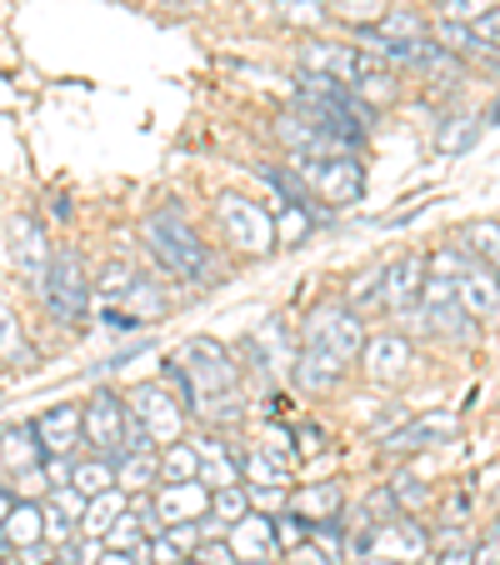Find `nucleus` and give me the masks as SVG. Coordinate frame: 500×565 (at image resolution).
Masks as SVG:
<instances>
[{
  "instance_id": "nucleus-15",
  "label": "nucleus",
  "mask_w": 500,
  "mask_h": 565,
  "mask_svg": "<svg viewBox=\"0 0 500 565\" xmlns=\"http://www.w3.org/2000/svg\"><path fill=\"white\" fill-rule=\"evenodd\" d=\"M156 515L160 525H191L201 515H211V491L201 480H181V486H156Z\"/></svg>"
},
{
  "instance_id": "nucleus-35",
  "label": "nucleus",
  "mask_w": 500,
  "mask_h": 565,
  "mask_svg": "<svg viewBox=\"0 0 500 565\" xmlns=\"http://www.w3.org/2000/svg\"><path fill=\"white\" fill-rule=\"evenodd\" d=\"M256 450H266L280 470H290L300 460L296 456V440H290V426H266V430H260V440H256Z\"/></svg>"
},
{
  "instance_id": "nucleus-12",
  "label": "nucleus",
  "mask_w": 500,
  "mask_h": 565,
  "mask_svg": "<svg viewBox=\"0 0 500 565\" xmlns=\"http://www.w3.org/2000/svg\"><path fill=\"white\" fill-rule=\"evenodd\" d=\"M411 361H415V351H411V341H405V335H395V331H385V335H365L361 371L371 375L375 385H395L405 371H411Z\"/></svg>"
},
{
  "instance_id": "nucleus-25",
  "label": "nucleus",
  "mask_w": 500,
  "mask_h": 565,
  "mask_svg": "<svg viewBox=\"0 0 500 565\" xmlns=\"http://www.w3.org/2000/svg\"><path fill=\"white\" fill-rule=\"evenodd\" d=\"M116 300H120V310H126L136 326H146V320H160L166 310H171V306H166V296H160V286H156V280H146V276H130V286L120 290Z\"/></svg>"
},
{
  "instance_id": "nucleus-7",
  "label": "nucleus",
  "mask_w": 500,
  "mask_h": 565,
  "mask_svg": "<svg viewBox=\"0 0 500 565\" xmlns=\"http://www.w3.org/2000/svg\"><path fill=\"white\" fill-rule=\"evenodd\" d=\"M6 266L15 270V276L25 280V286H41L45 280V270H51V235H45V225L35 221V215H25V211H15L11 221H6Z\"/></svg>"
},
{
  "instance_id": "nucleus-30",
  "label": "nucleus",
  "mask_w": 500,
  "mask_h": 565,
  "mask_svg": "<svg viewBox=\"0 0 500 565\" xmlns=\"http://www.w3.org/2000/svg\"><path fill=\"white\" fill-rule=\"evenodd\" d=\"M460 241H466V256L476 260V266L500 270V221H470L466 231H460Z\"/></svg>"
},
{
  "instance_id": "nucleus-27",
  "label": "nucleus",
  "mask_w": 500,
  "mask_h": 565,
  "mask_svg": "<svg viewBox=\"0 0 500 565\" xmlns=\"http://www.w3.org/2000/svg\"><path fill=\"white\" fill-rule=\"evenodd\" d=\"M126 505H130V495L120 491H106V495H96V501H86V515H81V535H86V541H100V535L110 531V525L120 521V515H126Z\"/></svg>"
},
{
  "instance_id": "nucleus-2",
  "label": "nucleus",
  "mask_w": 500,
  "mask_h": 565,
  "mask_svg": "<svg viewBox=\"0 0 500 565\" xmlns=\"http://www.w3.org/2000/svg\"><path fill=\"white\" fill-rule=\"evenodd\" d=\"M171 361L181 365L185 385H191V401H201V406L241 395V365H235V355L225 351L221 341H211V335H191Z\"/></svg>"
},
{
  "instance_id": "nucleus-19",
  "label": "nucleus",
  "mask_w": 500,
  "mask_h": 565,
  "mask_svg": "<svg viewBox=\"0 0 500 565\" xmlns=\"http://www.w3.org/2000/svg\"><path fill=\"white\" fill-rule=\"evenodd\" d=\"M290 375H296V385H300L306 395H326V391H336V385H341L345 365L336 361L330 351H320V345L300 341V351H296V365H290Z\"/></svg>"
},
{
  "instance_id": "nucleus-32",
  "label": "nucleus",
  "mask_w": 500,
  "mask_h": 565,
  "mask_svg": "<svg viewBox=\"0 0 500 565\" xmlns=\"http://www.w3.org/2000/svg\"><path fill=\"white\" fill-rule=\"evenodd\" d=\"M181 480H195V446L175 440L160 450V486H181Z\"/></svg>"
},
{
  "instance_id": "nucleus-21",
  "label": "nucleus",
  "mask_w": 500,
  "mask_h": 565,
  "mask_svg": "<svg viewBox=\"0 0 500 565\" xmlns=\"http://www.w3.org/2000/svg\"><path fill=\"white\" fill-rule=\"evenodd\" d=\"M245 355H251V365H260L266 375H280V371L296 365V345H290V335H286L280 320H266V326L245 341Z\"/></svg>"
},
{
  "instance_id": "nucleus-10",
  "label": "nucleus",
  "mask_w": 500,
  "mask_h": 565,
  "mask_svg": "<svg viewBox=\"0 0 500 565\" xmlns=\"http://www.w3.org/2000/svg\"><path fill=\"white\" fill-rule=\"evenodd\" d=\"M300 71L306 75H320V81H336V86L355 90L361 75L371 71V55L361 45H341V41H316L300 51Z\"/></svg>"
},
{
  "instance_id": "nucleus-47",
  "label": "nucleus",
  "mask_w": 500,
  "mask_h": 565,
  "mask_svg": "<svg viewBox=\"0 0 500 565\" xmlns=\"http://www.w3.org/2000/svg\"><path fill=\"white\" fill-rule=\"evenodd\" d=\"M436 565H476V555H470L466 545H460V551H446V555H440Z\"/></svg>"
},
{
  "instance_id": "nucleus-51",
  "label": "nucleus",
  "mask_w": 500,
  "mask_h": 565,
  "mask_svg": "<svg viewBox=\"0 0 500 565\" xmlns=\"http://www.w3.org/2000/svg\"><path fill=\"white\" fill-rule=\"evenodd\" d=\"M6 551H11V545H6V535H0V561H6Z\"/></svg>"
},
{
  "instance_id": "nucleus-45",
  "label": "nucleus",
  "mask_w": 500,
  "mask_h": 565,
  "mask_svg": "<svg viewBox=\"0 0 500 565\" xmlns=\"http://www.w3.org/2000/svg\"><path fill=\"white\" fill-rule=\"evenodd\" d=\"M391 495H395V501H401V495H405V501H411V505H421V501H426V491H421V480H411V476H401V480H395V486H391Z\"/></svg>"
},
{
  "instance_id": "nucleus-5",
  "label": "nucleus",
  "mask_w": 500,
  "mask_h": 565,
  "mask_svg": "<svg viewBox=\"0 0 500 565\" xmlns=\"http://www.w3.org/2000/svg\"><path fill=\"white\" fill-rule=\"evenodd\" d=\"M306 341L320 345V351H330L341 365H351L355 355L365 351L361 310H355L351 300H320V306L310 310V320H306Z\"/></svg>"
},
{
  "instance_id": "nucleus-42",
  "label": "nucleus",
  "mask_w": 500,
  "mask_h": 565,
  "mask_svg": "<svg viewBox=\"0 0 500 565\" xmlns=\"http://www.w3.org/2000/svg\"><path fill=\"white\" fill-rule=\"evenodd\" d=\"M195 561L201 565H235V551L225 541H201L195 545Z\"/></svg>"
},
{
  "instance_id": "nucleus-50",
  "label": "nucleus",
  "mask_w": 500,
  "mask_h": 565,
  "mask_svg": "<svg viewBox=\"0 0 500 565\" xmlns=\"http://www.w3.org/2000/svg\"><path fill=\"white\" fill-rule=\"evenodd\" d=\"M11 505H15V491H11V486H0V521L11 515Z\"/></svg>"
},
{
  "instance_id": "nucleus-31",
  "label": "nucleus",
  "mask_w": 500,
  "mask_h": 565,
  "mask_svg": "<svg viewBox=\"0 0 500 565\" xmlns=\"http://www.w3.org/2000/svg\"><path fill=\"white\" fill-rule=\"evenodd\" d=\"M336 15H345L351 25H361V31H375V25L391 15V0H326Z\"/></svg>"
},
{
  "instance_id": "nucleus-46",
  "label": "nucleus",
  "mask_w": 500,
  "mask_h": 565,
  "mask_svg": "<svg viewBox=\"0 0 500 565\" xmlns=\"http://www.w3.org/2000/svg\"><path fill=\"white\" fill-rule=\"evenodd\" d=\"M476 565H500V531L476 551Z\"/></svg>"
},
{
  "instance_id": "nucleus-1",
  "label": "nucleus",
  "mask_w": 500,
  "mask_h": 565,
  "mask_svg": "<svg viewBox=\"0 0 500 565\" xmlns=\"http://www.w3.org/2000/svg\"><path fill=\"white\" fill-rule=\"evenodd\" d=\"M140 235H146V250L166 270H171L175 280H185V286H205V280H215L211 250L201 246L195 225L185 221L175 205H160V211H150L146 221H140Z\"/></svg>"
},
{
  "instance_id": "nucleus-23",
  "label": "nucleus",
  "mask_w": 500,
  "mask_h": 565,
  "mask_svg": "<svg viewBox=\"0 0 500 565\" xmlns=\"http://www.w3.org/2000/svg\"><path fill=\"white\" fill-rule=\"evenodd\" d=\"M0 535H6V545L11 551H31V545L45 541V511L41 501H15L11 515L0 521Z\"/></svg>"
},
{
  "instance_id": "nucleus-8",
  "label": "nucleus",
  "mask_w": 500,
  "mask_h": 565,
  "mask_svg": "<svg viewBox=\"0 0 500 565\" xmlns=\"http://www.w3.org/2000/svg\"><path fill=\"white\" fill-rule=\"evenodd\" d=\"M126 411L150 430V440H156V446H175V440H181V430H185V401H181V395H171L160 381L136 385V391L126 395Z\"/></svg>"
},
{
  "instance_id": "nucleus-39",
  "label": "nucleus",
  "mask_w": 500,
  "mask_h": 565,
  "mask_svg": "<svg viewBox=\"0 0 500 565\" xmlns=\"http://www.w3.org/2000/svg\"><path fill=\"white\" fill-rule=\"evenodd\" d=\"M280 21L320 25V21H326V0H280Z\"/></svg>"
},
{
  "instance_id": "nucleus-55",
  "label": "nucleus",
  "mask_w": 500,
  "mask_h": 565,
  "mask_svg": "<svg viewBox=\"0 0 500 565\" xmlns=\"http://www.w3.org/2000/svg\"><path fill=\"white\" fill-rule=\"evenodd\" d=\"M290 565H296V561H290Z\"/></svg>"
},
{
  "instance_id": "nucleus-53",
  "label": "nucleus",
  "mask_w": 500,
  "mask_h": 565,
  "mask_svg": "<svg viewBox=\"0 0 500 565\" xmlns=\"http://www.w3.org/2000/svg\"><path fill=\"white\" fill-rule=\"evenodd\" d=\"M181 565H201V561H195V555H191V561H181Z\"/></svg>"
},
{
  "instance_id": "nucleus-13",
  "label": "nucleus",
  "mask_w": 500,
  "mask_h": 565,
  "mask_svg": "<svg viewBox=\"0 0 500 565\" xmlns=\"http://www.w3.org/2000/svg\"><path fill=\"white\" fill-rule=\"evenodd\" d=\"M385 286L375 290V296L385 300V310H395V316H405V310L421 306V290H426V260L421 256H401L385 266Z\"/></svg>"
},
{
  "instance_id": "nucleus-16",
  "label": "nucleus",
  "mask_w": 500,
  "mask_h": 565,
  "mask_svg": "<svg viewBox=\"0 0 500 565\" xmlns=\"http://www.w3.org/2000/svg\"><path fill=\"white\" fill-rule=\"evenodd\" d=\"M456 300H460V310H466L470 320H500V280H496V270H486V266L470 260L466 276L456 280Z\"/></svg>"
},
{
  "instance_id": "nucleus-54",
  "label": "nucleus",
  "mask_w": 500,
  "mask_h": 565,
  "mask_svg": "<svg viewBox=\"0 0 500 565\" xmlns=\"http://www.w3.org/2000/svg\"><path fill=\"white\" fill-rule=\"evenodd\" d=\"M51 565H61V561H51Z\"/></svg>"
},
{
  "instance_id": "nucleus-43",
  "label": "nucleus",
  "mask_w": 500,
  "mask_h": 565,
  "mask_svg": "<svg viewBox=\"0 0 500 565\" xmlns=\"http://www.w3.org/2000/svg\"><path fill=\"white\" fill-rule=\"evenodd\" d=\"M470 31H476V41L486 45V51H496V55H500V6L486 15V21H476V25H470Z\"/></svg>"
},
{
  "instance_id": "nucleus-48",
  "label": "nucleus",
  "mask_w": 500,
  "mask_h": 565,
  "mask_svg": "<svg viewBox=\"0 0 500 565\" xmlns=\"http://www.w3.org/2000/svg\"><path fill=\"white\" fill-rule=\"evenodd\" d=\"M11 335H15V320L11 310H0V345H11Z\"/></svg>"
},
{
  "instance_id": "nucleus-37",
  "label": "nucleus",
  "mask_w": 500,
  "mask_h": 565,
  "mask_svg": "<svg viewBox=\"0 0 500 565\" xmlns=\"http://www.w3.org/2000/svg\"><path fill=\"white\" fill-rule=\"evenodd\" d=\"M375 35H385V41H426V25L415 21L411 11H391L381 25H375Z\"/></svg>"
},
{
  "instance_id": "nucleus-18",
  "label": "nucleus",
  "mask_w": 500,
  "mask_h": 565,
  "mask_svg": "<svg viewBox=\"0 0 500 565\" xmlns=\"http://www.w3.org/2000/svg\"><path fill=\"white\" fill-rule=\"evenodd\" d=\"M195 480L205 491H225V486H241V456H235L225 440L205 436L195 440Z\"/></svg>"
},
{
  "instance_id": "nucleus-24",
  "label": "nucleus",
  "mask_w": 500,
  "mask_h": 565,
  "mask_svg": "<svg viewBox=\"0 0 500 565\" xmlns=\"http://www.w3.org/2000/svg\"><path fill=\"white\" fill-rule=\"evenodd\" d=\"M290 515H300L306 525H320V521H336L341 515V486L330 480V486H306V491L290 495Z\"/></svg>"
},
{
  "instance_id": "nucleus-34",
  "label": "nucleus",
  "mask_w": 500,
  "mask_h": 565,
  "mask_svg": "<svg viewBox=\"0 0 500 565\" xmlns=\"http://www.w3.org/2000/svg\"><path fill=\"white\" fill-rule=\"evenodd\" d=\"M146 541H150V535L140 531V521L130 515V505H126V515H120V521L110 525L106 535H100V545H106V551H126V555H130V551H140Z\"/></svg>"
},
{
  "instance_id": "nucleus-40",
  "label": "nucleus",
  "mask_w": 500,
  "mask_h": 565,
  "mask_svg": "<svg viewBox=\"0 0 500 565\" xmlns=\"http://www.w3.org/2000/svg\"><path fill=\"white\" fill-rule=\"evenodd\" d=\"M166 541H171L181 555H195V545L205 541V531H201V521H191V525H166Z\"/></svg>"
},
{
  "instance_id": "nucleus-6",
  "label": "nucleus",
  "mask_w": 500,
  "mask_h": 565,
  "mask_svg": "<svg viewBox=\"0 0 500 565\" xmlns=\"http://www.w3.org/2000/svg\"><path fill=\"white\" fill-rule=\"evenodd\" d=\"M215 221H221L225 241H231L235 250H245V256L276 250V221H270V211L260 201H251V195L225 191L221 201H215Z\"/></svg>"
},
{
  "instance_id": "nucleus-49",
  "label": "nucleus",
  "mask_w": 500,
  "mask_h": 565,
  "mask_svg": "<svg viewBox=\"0 0 500 565\" xmlns=\"http://www.w3.org/2000/svg\"><path fill=\"white\" fill-rule=\"evenodd\" d=\"M96 565H136V555H126V551H106Z\"/></svg>"
},
{
  "instance_id": "nucleus-9",
  "label": "nucleus",
  "mask_w": 500,
  "mask_h": 565,
  "mask_svg": "<svg viewBox=\"0 0 500 565\" xmlns=\"http://www.w3.org/2000/svg\"><path fill=\"white\" fill-rule=\"evenodd\" d=\"M426 531L415 521H385V525H371V531H361V535H351V551L355 555H365V561H401V565H411V561H421L426 555Z\"/></svg>"
},
{
  "instance_id": "nucleus-26",
  "label": "nucleus",
  "mask_w": 500,
  "mask_h": 565,
  "mask_svg": "<svg viewBox=\"0 0 500 565\" xmlns=\"http://www.w3.org/2000/svg\"><path fill=\"white\" fill-rule=\"evenodd\" d=\"M71 486L86 501H96V495H106V491H116V460L110 456H75V470H71Z\"/></svg>"
},
{
  "instance_id": "nucleus-20",
  "label": "nucleus",
  "mask_w": 500,
  "mask_h": 565,
  "mask_svg": "<svg viewBox=\"0 0 500 565\" xmlns=\"http://www.w3.org/2000/svg\"><path fill=\"white\" fill-rule=\"evenodd\" d=\"M450 436H456V416H440L436 411V416H421V420H411V426L391 430V436H385V450H391V456H415V450H430Z\"/></svg>"
},
{
  "instance_id": "nucleus-3",
  "label": "nucleus",
  "mask_w": 500,
  "mask_h": 565,
  "mask_svg": "<svg viewBox=\"0 0 500 565\" xmlns=\"http://www.w3.org/2000/svg\"><path fill=\"white\" fill-rule=\"evenodd\" d=\"M290 171L300 175V185H306L326 211H345V205H355L365 195V166L355 150H345V156H320V160H290Z\"/></svg>"
},
{
  "instance_id": "nucleus-36",
  "label": "nucleus",
  "mask_w": 500,
  "mask_h": 565,
  "mask_svg": "<svg viewBox=\"0 0 500 565\" xmlns=\"http://www.w3.org/2000/svg\"><path fill=\"white\" fill-rule=\"evenodd\" d=\"M496 6H500V0H440V21H450V25H476V21H486Z\"/></svg>"
},
{
  "instance_id": "nucleus-29",
  "label": "nucleus",
  "mask_w": 500,
  "mask_h": 565,
  "mask_svg": "<svg viewBox=\"0 0 500 565\" xmlns=\"http://www.w3.org/2000/svg\"><path fill=\"white\" fill-rule=\"evenodd\" d=\"M326 221L320 211H306V205H280V221H276V246L280 250H296L306 246L310 235H316V225Z\"/></svg>"
},
{
  "instance_id": "nucleus-44",
  "label": "nucleus",
  "mask_w": 500,
  "mask_h": 565,
  "mask_svg": "<svg viewBox=\"0 0 500 565\" xmlns=\"http://www.w3.org/2000/svg\"><path fill=\"white\" fill-rule=\"evenodd\" d=\"M126 286H130V270H126V266H106V276H100V296L116 300Z\"/></svg>"
},
{
  "instance_id": "nucleus-22",
  "label": "nucleus",
  "mask_w": 500,
  "mask_h": 565,
  "mask_svg": "<svg viewBox=\"0 0 500 565\" xmlns=\"http://www.w3.org/2000/svg\"><path fill=\"white\" fill-rule=\"evenodd\" d=\"M45 466V450L31 426H6L0 430V476H25V470Z\"/></svg>"
},
{
  "instance_id": "nucleus-33",
  "label": "nucleus",
  "mask_w": 500,
  "mask_h": 565,
  "mask_svg": "<svg viewBox=\"0 0 500 565\" xmlns=\"http://www.w3.org/2000/svg\"><path fill=\"white\" fill-rule=\"evenodd\" d=\"M241 515H251V491H245V486H225V491H211V521L235 525Z\"/></svg>"
},
{
  "instance_id": "nucleus-17",
  "label": "nucleus",
  "mask_w": 500,
  "mask_h": 565,
  "mask_svg": "<svg viewBox=\"0 0 500 565\" xmlns=\"http://www.w3.org/2000/svg\"><path fill=\"white\" fill-rule=\"evenodd\" d=\"M225 545L235 551V565H266L276 555V531H270L266 515H241V521L225 531Z\"/></svg>"
},
{
  "instance_id": "nucleus-38",
  "label": "nucleus",
  "mask_w": 500,
  "mask_h": 565,
  "mask_svg": "<svg viewBox=\"0 0 500 565\" xmlns=\"http://www.w3.org/2000/svg\"><path fill=\"white\" fill-rule=\"evenodd\" d=\"M270 531H276V545H280V551H300V545H306L310 541V525L306 521H300V515H280V521H270Z\"/></svg>"
},
{
  "instance_id": "nucleus-52",
  "label": "nucleus",
  "mask_w": 500,
  "mask_h": 565,
  "mask_svg": "<svg viewBox=\"0 0 500 565\" xmlns=\"http://www.w3.org/2000/svg\"><path fill=\"white\" fill-rule=\"evenodd\" d=\"M0 565H25V561H21V555H15V561H0Z\"/></svg>"
},
{
  "instance_id": "nucleus-28",
  "label": "nucleus",
  "mask_w": 500,
  "mask_h": 565,
  "mask_svg": "<svg viewBox=\"0 0 500 565\" xmlns=\"http://www.w3.org/2000/svg\"><path fill=\"white\" fill-rule=\"evenodd\" d=\"M116 486L120 491H146L160 486V450H140V456H116Z\"/></svg>"
},
{
  "instance_id": "nucleus-11",
  "label": "nucleus",
  "mask_w": 500,
  "mask_h": 565,
  "mask_svg": "<svg viewBox=\"0 0 500 565\" xmlns=\"http://www.w3.org/2000/svg\"><path fill=\"white\" fill-rule=\"evenodd\" d=\"M81 420H86V446L96 450V456L116 460L120 456V436H126V420H130L126 401H120L116 391H96L86 406H81Z\"/></svg>"
},
{
  "instance_id": "nucleus-14",
  "label": "nucleus",
  "mask_w": 500,
  "mask_h": 565,
  "mask_svg": "<svg viewBox=\"0 0 500 565\" xmlns=\"http://www.w3.org/2000/svg\"><path fill=\"white\" fill-rule=\"evenodd\" d=\"M31 430H35V440H41L45 456H75V450L86 446V420H81V406H51Z\"/></svg>"
},
{
  "instance_id": "nucleus-4",
  "label": "nucleus",
  "mask_w": 500,
  "mask_h": 565,
  "mask_svg": "<svg viewBox=\"0 0 500 565\" xmlns=\"http://www.w3.org/2000/svg\"><path fill=\"white\" fill-rule=\"evenodd\" d=\"M41 300L51 310L55 326H81L91 310V280H86V266L75 250H55L51 256V270L41 280Z\"/></svg>"
},
{
  "instance_id": "nucleus-41",
  "label": "nucleus",
  "mask_w": 500,
  "mask_h": 565,
  "mask_svg": "<svg viewBox=\"0 0 500 565\" xmlns=\"http://www.w3.org/2000/svg\"><path fill=\"white\" fill-rule=\"evenodd\" d=\"M290 440H296V456H316V450H326V430L320 426H290Z\"/></svg>"
}]
</instances>
